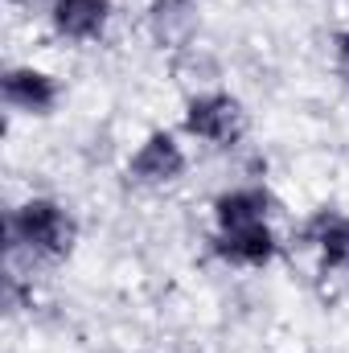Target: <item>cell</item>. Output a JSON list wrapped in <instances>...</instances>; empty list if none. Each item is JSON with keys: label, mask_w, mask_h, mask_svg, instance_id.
I'll use <instances>...</instances> for the list:
<instances>
[{"label": "cell", "mask_w": 349, "mask_h": 353, "mask_svg": "<svg viewBox=\"0 0 349 353\" xmlns=\"http://www.w3.org/2000/svg\"><path fill=\"white\" fill-rule=\"evenodd\" d=\"M74 234H79V230H74V218H70L58 201H50V197H33V201H25V205L8 218V239L21 243L25 251L41 255V259H62V255H70Z\"/></svg>", "instance_id": "cell-1"}, {"label": "cell", "mask_w": 349, "mask_h": 353, "mask_svg": "<svg viewBox=\"0 0 349 353\" xmlns=\"http://www.w3.org/2000/svg\"><path fill=\"white\" fill-rule=\"evenodd\" d=\"M247 128V115H243V103L230 99V94H197L189 107H185V132L197 136V140H210V144H235Z\"/></svg>", "instance_id": "cell-2"}, {"label": "cell", "mask_w": 349, "mask_h": 353, "mask_svg": "<svg viewBox=\"0 0 349 353\" xmlns=\"http://www.w3.org/2000/svg\"><path fill=\"white\" fill-rule=\"evenodd\" d=\"M181 173H185V152L177 148V140L169 132H152L128 165V176L136 185H169Z\"/></svg>", "instance_id": "cell-3"}, {"label": "cell", "mask_w": 349, "mask_h": 353, "mask_svg": "<svg viewBox=\"0 0 349 353\" xmlns=\"http://www.w3.org/2000/svg\"><path fill=\"white\" fill-rule=\"evenodd\" d=\"M4 103L17 107V111H29V115H50L58 107V79L46 74V70H33V66H12L4 70Z\"/></svg>", "instance_id": "cell-4"}, {"label": "cell", "mask_w": 349, "mask_h": 353, "mask_svg": "<svg viewBox=\"0 0 349 353\" xmlns=\"http://www.w3.org/2000/svg\"><path fill=\"white\" fill-rule=\"evenodd\" d=\"M304 243L317 247L325 271H349V218L341 210H317L304 222Z\"/></svg>", "instance_id": "cell-5"}, {"label": "cell", "mask_w": 349, "mask_h": 353, "mask_svg": "<svg viewBox=\"0 0 349 353\" xmlns=\"http://www.w3.org/2000/svg\"><path fill=\"white\" fill-rule=\"evenodd\" d=\"M275 234L267 230V222H255V226H239V230H218L214 239V255L226 259V263L239 267H263L275 259Z\"/></svg>", "instance_id": "cell-6"}, {"label": "cell", "mask_w": 349, "mask_h": 353, "mask_svg": "<svg viewBox=\"0 0 349 353\" xmlns=\"http://www.w3.org/2000/svg\"><path fill=\"white\" fill-rule=\"evenodd\" d=\"M107 17H111V0H58L50 8V21L62 37L70 41H90L107 29Z\"/></svg>", "instance_id": "cell-7"}, {"label": "cell", "mask_w": 349, "mask_h": 353, "mask_svg": "<svg viewBox=\"0 0 349 353\" xmlns=\"http://www.w3.org/2000/svg\"><path fill=\"white\" fill-rule=\"evenodd\" d=\"M267 210H271V197L263 189H235L214 201V222L218 230H239V226L267 222Z\"/></svg>", "instance_id": "cell-8"}, {"label": "cell", "mask_w": 349, "mask_h": 353, "mask_svg": "<svg viewBox=\"0 0 349 353\" xmlns=\"http://www.w3.org/2000/svg\"><path fill=\"white\" fill-rule=\"evenodd\" d=\"M189 12H193V0H152V4H148V25H152L157 37L165 41Z\"/></svg>", "instance_id": "cell-9"}, {"label": "cell", "mask_w": 349, "mask_h": 353, "mask_svg": "<svg viewBox=\"0 0 349 353\" xmlns=\"http://www.w3.org/2000/svg\"><path fill=\"white\" fill-rule=\"evenodd\" d=\"M337 70H341V79H346V87H349V29L337 33Z\"/></svg>", "instance_id": "cell-10"}, {"label": "cell", "mask_w": 349, "mask_h": 353, "mask_svg": "<svg viewBox=\"0 0 349 353\" xmlns=\"http://www.w3.org/2000/svg\"><path fill=\"white\" fill-rule=\"evenodd\" d=\"M17 8H25V12H33V8H54L58 0H12Z\"/></svg>", "instance_id": "cell-11"}]
</instances>
